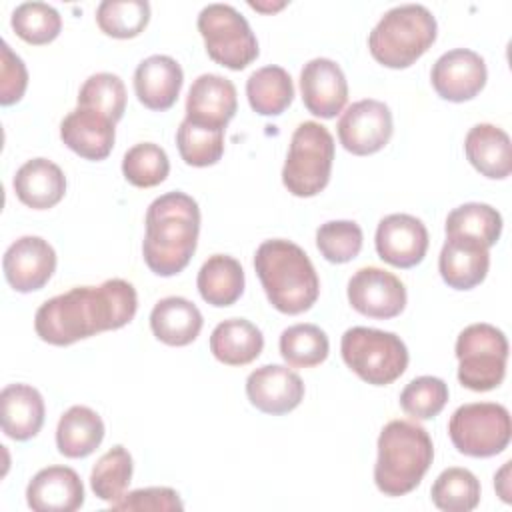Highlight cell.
<instances>
[{
    "instance_id": "836d02e7",
    "label": "cell",
    "mask_w": 512,
    "mask_h": 512,
    "mask_svg": "<svg viewBox=\"0 0 512 512\" xmlns=\"http://www.w3.org/2000/svg\"><path fill=\"white\" fill-rule=\"evenodd\" d=\"M432 502L444 512H470L480 502V482L466 468H446L438 474L430 490Z\"/></svg>"
},
{
    "instance_id": "4fadbf2b",
    "label": "cell",
    "mask_w": 512,
    "mask_h": 512,
    "mask_svg": "<svg viewBox=\"0 0 512 512\" xmlns=\"http://www.w3.org/2000/svg\"><path fill=\"white\" fill-rule=\"evenodd\" d=\"M488 70L484 58L470 48L444 52L430 70L436 94L448 102H466L482 92Z\"/></svg>"
},
{
    "instance_id": "7402d4cb",
    "label": "cell",
    "mask_w": 512,
    "mask_h": 512,
    "mask_svg": "<svg viewBox=\"0 0 512 512\" xmlns=\"http://www.w3.org/2000/svg\"><path fill=\"white\" fill-rule=\"evenodd\" d=\"M26 502L34 512H74L84 504V486L76 470L48 466L30 480Z\"/></svg>"
},
{
    "instance_id": "9c48e42d",
    "label": "cell",
    "mask_w": 512,
    "mask_h": 512,
    "mask_svg": "<svg viewBox=\"0 0 512 512\" xmlns=\"http://www.w3.org/2000/svg\"><path fill=\"white\" fill-rule=\"evenodd\" d=\"M448 434L460 454L472 458L496 456L510 444V412L496 402L464 404L450 416Z\"/></svg>"
},
{
    "instance_id": "5b68a950",
    "label": "cell",
    "mask_w": 512,
    "mask_h": 512,
    "mask_svg": "<svg viewBox=\"0 0 512 512\" xmlns=\"http://www.w3.org/2000/svg\"><path fill=\"white\" fill-rule=\"evenodd\" d=\"M438 24L422 4L390 8L368 36L372 58L386 68L412 66L436 40Z\"/></svg>"
},
{
    "instance_id": "60d3db41",
    "label": "cell",
    "mask_w": 512,
    "mask_h": 512,
    "mask_svg": "<svg viewBox=\"0 0 512 512\" xmlns=\"http://www.w3.org/2000/svg\"><path fill=\"white\" fill-rule=\"evenodd\" d=\"M362 228L354 220H330L316 230V246L332 264H346L362 250Z\"/></svg>"
},
{
    "instance_id": "7a4b0ae2",
    "label": "cell",
    "mask_w": 512,
    "mask_h": 512,
    "mask_svg": "<svg viewBox=\"0 0 512 512\" xmlns=\"http://www.w3.org/2000/svg\"><path fill=\"white\" fill-rule=\"evenodd\" d=\"M200 232L198 202L186 192H166L146 210L142 256L158 276L182 272L196 252Z\"/></svg>"
},
{
    "instance_id": "484cf974",
    "label": "cell",
    "mask_w": 512,
    "mask_h": 512,
    "mask_svg": "<svg viewBox=\"0 0 512 512\" xmlns=\"http://www.w3.org/2000/svg\"><path fill=\"white\" fill-rule=\"evenodd\" d=\"M204 318L198 306L182 296H168L154 304L150 328L154 336L168 346H188L202 330Z\"/></svg>"
},
{
    "instance_id": "ba28073f",
    "label": "cell",
    "mask_w": 512,
    "mask_h": 512,
    "mask_svg": "<svg viewBox=\"0 0 512 512\" xmlns=\"http://www.w3.org/2000/svg\"><path fill=\"white\" fill-rule=\"evenodd\" d=\"M454 354L458 358V380L464 388L488 392L502 384L508 340L500 328L486 322L466 326L456 338Z\"/></svg>"
},
{
    "instance_id": "f6af8a7d",
    "label": "cell",
    "mask_w": 512,
    "mask_h": 512,
    "mask_svg": "<svg viewBox=\"0 0 512 512\" xmlns=\"http://www.w3.org/2000/svg\"><path fill=\"white\" fill-rule=\"evenodd\" d=\"M250 6L256 8V10H260V12H274V10L284 8L286 2H278V4H272V6H262V4H258V2H250Z\"/></svg>"
},
{
    "instance_id": "9a60e30c",
    "label": "cell",
    "mask_w": 512,
    "mask_h": 512,
    "mask_svg": "<svg viewBox=\"0 0 512 512\" xmlns=\"http://www.w3.org/2000/svg\"><path fill=\"white\" fill-rule=\"evenodd\" d=\"M376 252L380 260L396 268L420 264L428 250V230L412 214H388L376 228Z\"/></svg>"
},
{
    "instance_id": "277c9868",
    "label": "cell",
    "mask_w": 512,
    "mask_h": 512,
    "mask_svg": "<svg viewBox=\"0 0 512 512\" xmlns=\"http://www.w3.org/2000/svg\"><path fill=\"white\" fill-rule=\"evenodd\" d=\"M378 458L374 482L384 496H404L412 492L434 460L432 438L416 422L392 420L378 436Z\"/></svg>"
},
{
    "instance_id": "7c38bea8",
    "label": "cell",
    "mask_w": 512,
    "mask_h": 512,
    "mask_svg": "<svg viewBox=\"0 0 512 512\" xmlns=\"http://www.w3.org/2000/svg\"><path fill=\"white\" fill-rule=\"evenodd\" d=\"M348 302L362 316L388 320L406 306V286L384 268L366 266L348 280Z\"/></svg>"
},
{
    "instance_id": "d6a6232c",
    "label": "cell",
    "mask_w": 512,
    "mask_h": 512,
    "mask_svg": "<svg viewBox=\"0 0 512 512\" xmlns=\"http://www.w3.org/2000/svg\"><path fill=\"white\" fill-rule=\"evenodd\" d=\"M132 470L134 462L130 452L120 444L112 446L94 464L90 472V488L100 500L114 504L126 494V488L132 480Z\"/></svg>"
},
{
    "instance_id": "d590c367",
    "label": "cell",
    "mask_w": 512,
    "mask_h": 512,
    "mask_svg": "<svg viewBox=\"0 0 512 512\" xmlns=\"http://www.w3.org/2000/svg\"><path fill=\"white\" fill-rule=\"evenodd\" d=\"M96 22L112 38H134L150 22V4L146 0H104L96 8Z\"/></svg>"
},
{
    "instance_id": "8992f818",
    "label": "cell",
    "mask_w": 512,
    "mask_h": 512,
    "mask_svg": "<svg viewBox=\"0 0 512 512\" xmlns=\"http://www.w3.org/2000/svg\"><path fill=\"white\" fill-rule=\"evenodd\" d=\"M340 352L346 366L372 386H388L408 366V348L394 332L352 326L342 334Z\"/></svg>"
},
{
    "instance_id": "3957f363",
    "label": "cell",
    "mask_w": 512,
    "mask_h": 512,
    "mask_svg": "<svg viewBox=\"0 0 512 512\" xmlns=\"http://www.w3.org/2000/svg\"><path fill=\"white\" fill-rule=\"evenodd\" d=\"M254 270L268 302L282 314H302L318 300L320 280L314 264L290 240H264L254 254Z\"/></svg>"
},
{
    "instance_id": "8d00e7d4",
    "label": "cell",
    "mask_w": 512,
    "mask_h": 512,
    "mask_svg": "<svg viewBox=\"0 0 512 512\" xmlns=\"http://www.w3.org/2000/svg\"><path fill=\"white\" fill-rule=\"evenodd\" d=\"M170 160L164 148L154 142H140L126 150L122 158V174L136 188H152L166 180Z\"/></svg>"
},
{
    "instance_id": "603a6c76",
    "label": "cell",
    "mask_w": 512,
    "mask_h": 512,
    "mask_svg": "<svg viewBox=\"0 0 512 512\" xmlns=\"http://www.w3.org/2000/svg\"><path fill=\"white\" fill-rule=\"evenodd\" d=\"M44 398L30 384H8L0 392L2 432L18 442L34 438L44 424Z\"/></svg>"
},
{
    "instance_id": "ac0fdd59",
    "label": "cell",
    "mask_w": 512,
    "mask_h": 512,
    "mask_svg": "<svg viewBox=\"0 0 512 512\" xmlns=\"http://www.w3.org/2000/svg\"><path fill=\"white\" fill-rule=\"evenodd\" d=\"M62 142L86 160H104L114 148L116 122L106 114L76 106L60 122Z\"/></svg>"
},
{
    "instance_id": "ffe728a7",
    "label": "cell",
    "mask_w": 512,
    "mask_h": 512,
    "mask_svg": "<svg viewBox=\"0 0 512 512\" xmlns=\"http://www.w3.org/2000/svg\"><path fill=\"white\" fill-rule=\"evenodd\" d=\"M184 84L180 64L166 54L144 58L134 70V92L148 110H168L176 104Z\"/></svg>"
},
{
    "instance_id": "ee69618b",
    "label": "cell",
    "mask_w": 512,
    "mask_h": 512,
    "mask_svg": "<svg viewBox=\"0 0 512 512\" xmlns=\"http://www.w3.org/2000/svg\"><path fill=\"white\" fill-rule=\"evenodd\" d=\"M510 460L508 462H504V466L496 472V476H494V488H496V492H498V496L506 502V504H510L512 502V498H510Z\"/></svg>"
},
{
    "instance_id": "f1b7e54d",
    "label": "cell",
    "mask_w": 512,
    "mask_h": 512,
    "mask_svg": "<svg viewBox=\"0 0 512 512\" xmlns=\"http://www.w3.org/2000/svg\"><path fill=\"white\" fill-rule=\"evenodd\" d=\"M196 286L210 306H232L244 292V270L236 258L214 254L200 266Z\"/></svg>"
},
{
    "instance_id": "8fae6325",
    "label": "cell",
    "mask_w": 512,
    "mask_h": 512,
    "mask_svg": "<svg viewBox=\"0 0 512 512\" xmlns=\"http://www.w3.org/2000/svg\"><path fill=\"white\" fill-rule=\"evenodd\" d=\"M340 144L356 154L368 156L382 150L392 138V112L390 108L374 98H364L350 104L338 120Z\"/></svg>"
},
{
    "instance_id": "7bdbcfd3",
    "label": "cell",
    "mask_w": 512,
    "mask_h": 512,
    "mask_svg": "<svg viewBox=\"0 0 512 512\" xmlns=\"http://www.w3.org/2000/svg\"><path fill=\"white\" fill-rule=\"evenodd\" d=\"M28 86V70L18 54L12 52L8 42H2L0 60V104L12 106L22 100Z\"/></svg>"
},
{
    "instance_id": "b9f144b4",
    "label": "cell",
    "mask_w": 512,
    "mask_h": 512,
    "mask_svg": "<svg viewBox=\"0 0 512 512\" xmlns=\"http://www.w3.org/2000/svg\"><path fill=\"white\" fill-rule=\"evenodd\" d=\"M182 508L184 504L178 492L168 486L138 488L124 494L118 502L110 504V510H122V512H174Z\"/></svg>"
},
{
    "instance_id": "f35d334b",
    "label": "cell",
    "mask_w": 512,
    "mask_h": 512,
    "mask_svg": "<svg viewBox=\"0 0 512 512\" xmlns=\"http://www.w3.org/2000/svg\"><path fill=\"white\" fill-rule=\"evenodd\" d=\"M78 106L98 110L118 122L126 110V86L122 78L112 72L88 76L78 92Z\"/></svg>"
},
{
    "instance_id": "d6986e66",
    "label": "cell",
    "mask_w": 512,
    "mask_h": 512,
    "mask_svg": "<svg viewBox=\"0 0 512 512\" xmlns=\"http://www.w3.org/2000/svg\"><path fill=\"white\" fill-rule=\"evenodd\" d=\"M490 268V252L480 240L446 234V242L438 256V270L442 280L454 290H470L478 286Z\"/></svg>"
},
{
    "instance_id": "f546056e",
    "label": "cell",
    "mask_w": 512,
    "mask_h": 512,
    "mask_svg": "<svg viewBox=\"0 0 512 512\" xmlns=\"http://www.w3.org/2000/svg\"><path fill=\"white\" fill-rule=\"evenodd\" d=\"M250 108L260 116H278L294 100V84L282 66H262L246 80Z\"/></svg>"
},
{
    "instance_id": "6da1fadb",
    "label": "cell",
    "mask_w": 512,
    "mask_h": 512,
    "mask_svg": "<svg viewBox=\"0 0 512 512\" xmlns=\"http://www.w3.org/2000/svg\"><path fill=\"white\" fill-rule=\"evenodd\" d=\"M136 310L134 286L122 278H110L100 286H78L46 300L36 310L34 330L52 346H70L126 326Z\"/></svg>"
},
{
    "instance_id": "ab89813d",
    "label": "cell",
    "mask_w": 512,
    "mask_h": 512,
    "mask_svg": "<svg viewBox=\"0 0 512 512\" xmlns=\"http://www.w3.org/2000/svg\"><path fill=\"white\" fill-rule=\"evenodd\" d=\"M448 384L436 376H418L400 392V408L414 420H430L448 402Z\"/></svg>"
},
{
    "instance_id": "4dcf8cb0",
    "label": "cell",
    "mask_w": 512,
    "mask_h": 512,
    "mask_svg": "<svg viewBox=\"0 0 512 512\" xmlns=\"http://www.w3.org/2000/svg\"><path fill=\"white\" fill-rule=\"evenodd\" d=\"M224 130L184 118L176 130V146L188 166L216 164L224 154Z\"/></svg>"
},
{
    "instance_id": "52a82bcc",
    "label": "cell",
    "mask_w": 512,
    "mask_h": 512,
    "mask_svg": "<svg viewBox=\"0 0 512 512\" xmlns=\"http://www.w3.org/2000/svg\"><path fill=\"white\" fill-rule=\"evenodd\" d=\"M334 138L326 126L314 120L298 124L292 134L282 168V182L290 194L310 198L320 194L332 172Z\"/></svg>"
},
{
    "instance_id": "83f0119b",
    "label": "cell",
    "mask_w": 512,
    "mask_h": 512,
    "mask_svg": "<svg viewBox=\"0 0 512 512\" xmlns=\"http://www.w3.org/2000/svg\"><path fill=\"white\" fill-rule=\"evenodd\" d=\"M104 440V422L88 406H70L58 420L56 446L66 458H86Z\"/></svg>"
},
{
    "instance_id": "74e56055",
    "label": "cell",
    "mask_w": 512,
    "mask_h": 512,
    "mask_svg": "<svg viewBox=\"0 0 512 512\" xmlns=\"http://www.w3.org/2000/svg\"><path fill=\"white\" fill-rule=\"evenodd\" d=\"M10 24L24 42L42 46L60 34L62 16L54 6L46 2H24L12 12Z\"/></svg>"
},
{
    "instance_id": "4316f807",
    "label": "cell",
    "mask_w": 512,
    "mask_h": 512,
    "mask_svg": "<svg viewBox=\"0 0 512 512\" xmlns=\"http://www.w3.org/2000/svg\"><path fill=\"white\" fill-rule=\"evenodd\" d=\"M264 336L256 324L246 318H228L210 334V352L228 366H244L260 356Z\"/></svg>"
},
{
    "instance_id": "5bb4252c",
    "label": "cell",
    "mask_w": 512,
    "mask_h": 512,
    "mask_svg": "<svg viewBox=\"0 0 512 512\" xmlns=\"http://www.w3.org/2000/svg\"><path fill=\"white\" fill-rule=\"evenodd\" d=\"M6 282L16 292H34L48 284L56 270V252L40 236H22L8 246L2 258Z\"/></svg>"
},
{
    "instance_id": "cb8c5ba5",
    "label": "cell",
    "mask_w": 512,
    "mask_h": 512,
    "mask_svg": "<svg viewBox=\"0 0 512 512\" xmlns=\"http://www.w3.org/2000/svg\"><path fill=\"white\" fill-rule=\"evenodd\" d=\"M12 186L22 204L34 210H48L64 198L66 176L52 160L32 158L16 170Z\"/></svg>"
},
{
    "instance_id": "1f68e13d",
    "label": "cell",
    "mask_w": 512,
    "mask_h": 512,
    "mask_svg": "<svg viewBox=\"0 0 512 512\" xmlns=\"http://www.w3.org/2000/svg\"><path fill=\"white\" fill-rule=\"evenodd\" d=\"M330 342L316 324H294L280 334V356L292 368H312L328 358Z\"/></svg>"
},
{
    "instance_id": "30bf717a",
    "label": "cell",
    "mask_w": 512,
    "mask_h": 512,
    "mask_svg": "<svg viewBox=\"0 0 512 512\" xmlns=\"http://www.w3.org/2000/svg\"><path fill=\"white\" fill-rule=\"evenodd\" d=\"M198 32L208 56L230 70H244L258 58V40L248 20L230 4H208L198 14Z\"/></svg>"
},
{
    "instance_id": "44dd1931",
    "label": "cell",
    "mask_w": 512,
    "mask_h": 512,
    "mask_svg": "<svg viewBox=\"0 0 512 512\" xmlns=\"http://www.w3.org/2000/svg\"><path fill=\"white\" fill-rule=\"evenodd\" d=\"M238 110L236 86L220 74H200L186 98V118L192 122L226 128Z\"/></svg>"
},
{
    "instance_id": "e0dca14e",
    "label": "cell",
    "mask_w": 512,
    "mask_h": 512,
    "mask_svg": "<svg viewBox=\"0 0 512 512\" xmlns=\"http://www.w3.org/2000/svg\"><path fill=\"white\" fill-rule=\"evenodd\" d=\"M300 92L306 110L318 118H334L348 100L342 68L330 58H312L300 72Z\"/></svg>"
},
{
    "instance_id": "e575fe53",
    "label": "cell",
    "mask_w": 512,
    "mask_h": 512,
    "mask_svg": "<svg viewBox=\"0 0 512 512\" xmlns=\"http://www.w3.org/2000/svg\"><path fill=\"white\" fill-rule=\"evenodd\" d=\"M446 234L470 236L490 248L502 234V216L490 204L466 202L448 214Z\"/></svg>"
},
{
    "instance_id": "d4e9b609",
    "label": "cell",
    "mask_w": 512,
    "mask_h": 512,
    "mask_svg": "<svg viewBox=\"0 0 512 512\" xmlns=\"http://www.w3.org/2000/svg\"><path fill=\"white\" fill-rule=\"evenodd\" d=\"M468 162L486 178L504 180L512 172L510 136L494 124H476L464 138Z\"/></svg>"
},
{
    "instance_id": "2e32d148",
    "label": "cell",
    "mask_w": 512,
    "mask_h": 512,
    "mask_svg": "<svg viewBox=\"0 0 512 512\" xmlns=\"http://www.w3.org/2000/svg\"><path fill=\"white\" fill-rule=\"evenodd\" d=\"M246 396L264 414L280 416L292 412L304 398L302 378L280 364H264L248 374Z\"/></svg>"
}]
</instances>
